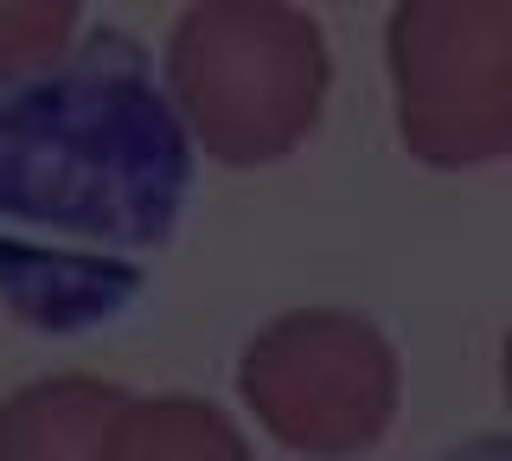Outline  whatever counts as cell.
Here are the masks:
<instances>
[{
  "mask_svg": "<svg viewBox=\"0 0 512 461\" xmlns=\"http://www.w3.org/2000/svg\"><path fill=\"white\" fill-rule=\"evenodd\" d=\"M192 135L154 58L90 26L71 58L0 77V225L96 250H160L180 231Z\"/></svg>",
  "mask_w": 512,
  "mask_h": 461,
  "instance_id": "cell-1",
  "label": "cell"
},
{
  "mask_svg": "<svg viewBox=\"0 0 512 461\" xmlns=\"http://www.w3.org/2000/svg\"><path fill=\"white\" fill-rule=\"evenodd\" d=\"M103 461H250V442L205 397H135Z\"/></svg>",
  "mask_w": 512,
  "mask_h": 461,
  "instance_id": "cell-7",
  "label": "cell"
},
{
  "mask_svg": "<svg viewBox=\"0 0 512 461\" xmlns=\"http://www.w3.org/2000/svg\"><path fill=\"white\" fill-rule=\"evenodd\" d=\"M84 7L77 0H0V77L45 71L77 52Z\"/></svg>",
  "mask_w": 512,
  "mask_h": 461,
  "instance_id": "cell-8",
  "label": "cell"
},
{
  "mask_svg": "<svg viewBox=\"0 0 512 461\" xmlns=\"http://www.w3.org/2000/svg\"><path fill=\"white\" fill-rule=\"evenodd\" d=\"M237 391L288 455L346 461L391 436L404 404V365L365 314L295 308L244 340Z\"/></svg>",
  "mask_w": 512,
  "mask_h": 461,
  "instance_id": "cell-3",
  "label": "cell"
},
{
  "mask_svg": "<svg viewBox=\"0 0 512 461\" xmlns=\"http://www.w3.org/2000/svg\"><path fill=\"white\" fill-rule=\"evenodd\" d=\"M186 135L224 167H269L314 135L333 58L308 7L205 0L186 7L160 58Z\"/></svg>",
  "mask_w": 512,
  "mask_h": 461,
  "instance_id": "cell-2",
  "label": "cell"
},
{
  "mask_svg": "<svg viewBox=\"0 0 512 461\" xmlns=\"http://www.w3.org/2000/svg\"><path fill=\"white\" fill-rule=\"evenodd\" d=\"M500 391H506V410H512V333H506V346H500Z\"/></svg>",
  "mask_w": 512,
  "mask_h": 461,
  "instance_id": "cell-10",
  "label": "cell"
},
{
  "mask_svg": "<svg viewBox=\"0 0 512 461\" xmlns=\"http://www.w3.org/2000/svg\"><path fill=\"white\" fill-rule=\"evenodd\" d=\"M128 404L122 385L90 372L32 378L0 404V461H103Z\"/></svg>",
  "mask_w": 512,
  "mask_h": 461,
  "instance_id": "cell-6",
  "label": "cell"
},
{
  "mask_svg": "<svg viewBox=\"0 0 512 461\" xmlns=\"http://www.w3.org/2000/svg\"><path fill=\"white\" fill-rule=\"evenodd\" d=\"M384 65L410 161L461 173L512 154V0H404Z\"/></svg>",
  "mask_w": 512,
  "mask_h": 461,
  "instance_id": "cell-4",
  "label": "cell"
},
{
  "mask_svg": "<svg viewBox=\"0 0 512 461\" xmlns=\"http://www.w3.org/2000/svg\"><path fill=\"white\" fill-rule=\"evenodd\" d=\"M442 461H512V436H474L461 449H448Z\"/></svg>",
  "mask_w": 512,
  "mask_h": 461,
  "instance_id": "cell-9",
  "label": "cell"
},
{
  "mask_svg": "<svg viewBox=\"0 0 512 461\" xmlns=\"http://www.w3.org/2000/svg\"><path fill=\"white\" fill-rule=\"evenodd\" d=\"M141 295V269L103 250H64L0 231V308L32 333H84Z\"/></svg>",
  "mask_w": 512,
  "mask_h": 461,
  "instance_id": "cell-5",
  "label": "cell"
}]
</instances>
